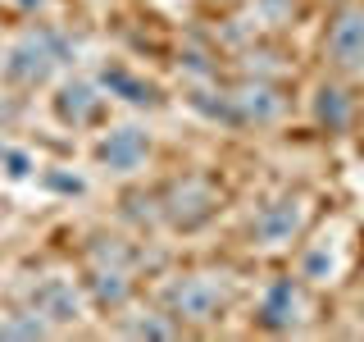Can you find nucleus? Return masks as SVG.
<instances>
[{
	"label": "nucleus",
	"instance_id": "obj_1",
	"mask_svg": "<svg viewBox=\"0 0 364 342\" xmlns=\"http://www.w3.org/2000/svg\"><path fill=\"white\" fill-rule=\"evenodd\" d=\"M100 160H105L109 169H136L146 160V137L136 128H119L109 133L105 142H100Z\"/></svg>",
	"mask_w": 364,
	"mask_h": 342
},
{
	"label": "nucleus",
	"instance_id": "obj_2",
	"mask_svg": "<svg viewBox=\"0 0 364 342\" xmlns=\"http://www.w3.org/2000/svg\"><path fill=\"white\" fill-rule=\"evenodd\" d=\"M296 219H301V205H296V201H278V205H269V210L255 219V237L264 247H278V242H287V237L296 233Z\"/></svg>",
	"mask_w": 364,
	"mask_h": 342
},
{
	"label": "nucleus",
	"instance_id": "obj_3",
	"mask_svg": "<svg viewBox=\"0 0 364 342\" xmlns=\"http://www.w3.org/2000/svg\"><path fill=\"white\" fill-rule=\"evenodd\" d=\"M296 311H301V296H296L291 279L273 283V288L264 292V324H273V328H287V324H296Z\"/></svg>",
	"mask_w": 364,
	"mask_h": 342
},
{
	"label": "nucleus",
	"instance_id": "obj_4",
	"mask_svg": "<svg viewBox=\"0 0 364 342\" xmlns=\"http://www.w3.org/2000/svg\"><path fill=\"white\" fill-rule=\"evenodd\" d=\"M96 110H100V96H91V87H73V91H64V100H60L64 119H91Z\"/></svg>",
	"mask_w": 364,
	"mask_h": 342
},
{
	"label": "nucleus",
	"instance_id": "obj_5",
	"mask_svg": "<svg viewBox=\"0 0 364 342\" xmlns=\"http://www.w3.org/2000/svg\"><path fill=\"white\" fill-rule=\"evenodd\" d=\"M37 306L46 315H55V319H73V292H68L64 283H50V288L37 296Z\"/></svg>",
	"mask_w": 364,
	"mask_h": 342
},
{
	"label": "nucleus",
	"instance_id": "obj_6",
	"mask_svg": "<svg viewBox=\"0 0 364 342\" xmlns=\"http://www.w3.org/2000/svg\"><path fill=\"white\" fill-rule=\"evenodd\" d=\"M318 119H323L328 128H346L350 110H346V100H341V91H318Z\"/></svg>",
	"mask_w": 364,
	"mask_h": 342
}]
</instances>
